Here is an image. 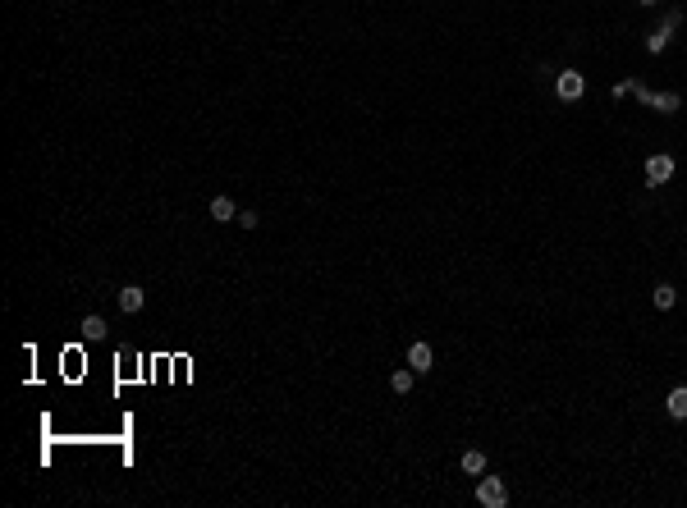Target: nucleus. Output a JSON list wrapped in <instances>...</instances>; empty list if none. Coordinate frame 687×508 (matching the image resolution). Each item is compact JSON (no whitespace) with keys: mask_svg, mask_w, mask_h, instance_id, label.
<instances>
[{"mask_svg":"<svg viewBox=\"0 0 687 508\" xmlns=\"http://www.w3.org/2000/svg\"><path fill=\"white\" fill-rule=\"evenodd\" d=\"M477 504H481V508H504V504H509L504 476H481V481H477Z\"/></svg>","mask_w":687,"mask_h":508,"instance_id":"nucleus-1","label":"nucleus"},{"mask_svg":"<svg viewBox=\"0 0 687 508\" xmlns=\"http://www.w3.org/2000/svg\"><path fill=\"white\" fill-rule=\"evenodd\" d=\"M555 92H559V101H582V92H587V78L577 74V69H564L555 78Z\"/></svg>","mask_w":687,"mask_h":508,"instance_id":"nucleus-2","label":"nucleus"},{"mask_svg":"<svg viewBox=\"0 0 687 508\" xmlns=\"http://www.w3.org/2000/svg\"><path fill=\"white\" fill-rule=\"evenodd\" d=\"M674 179V156H646V183H669Z\"/></svg>","mask_w":687,"mask_h":508,"instance_id":"nucleus-3","label":"nucleus"},{"mask_svg":"<svg viewBox=\"0 0 687 508\" xmlns=\"http://www.w3.org/2000/svg\"><path fill=\"white\" fill-rule=\"evenodd\" d=\"M431 362H435V353H431V344H427V339L408 344V366L417 371V376H427V371H431Z\"/></svg>","mask_w":687,"mask_h":508,"instance_id":"nucleus-4","label":"nucleus"},{"mask_svg":"<svg viewBox=\"0 0 687 508\" xmlns=\"http://www.w3.org/2000/svg\"><path fill=\"white\" fill-rule=\"evenodd\" d=\"M664 412H669L674 422H687V385L669 389V398H664Z\"/></svg>","mask_w":687,"mask_h":508,"instance_id":"nucleus-5","label":"nucleus"},{"mask_svg":"<svg viewBox=\"0 0 687 508\" xmlns=\"http://www.w3.org/2000/svg\"><path fill=\"white\" fill-rule=\"evenodd\" d=\"M683 105L679 92H651V101H646V110H660V115H674Z\"/></svg>","mask_w":687,"mask_h":508,"instance_id":"nucleus-6","label":"nucleus"},{"mask_svg":"<svg viewBox=\"0 0 687 508\" xmlns=\"http://www.w3.org/2000/svg\"><path fill=\"white\" fill-rule=\"evenodd\" d=\"M142 302H147V293H142L138 284H124L120 289V311H129V316H133V311H142Z\"/></svg>","mask_w":687,"mask_h":508,"instance_id":"nucleus-7","label":"nucleus"},{"mask_svg":"<svg viewBox=\"0 0 687 508\" xmlns=\"http://www.w3.org/2000/svg\"><path fill=\"white\" fill-rule=\"evenodd\" d=\"M463 472H468V476H481V472H486V454H481V449H468V454H463Z\"/></svg>","mask_w":687,"mask_h":508,"instance_id":"nucleus-8","label":"nucleus"},{"mask_svg":"<svg viewBox=\"0 0 687 508\" xmlns=\"http://www.w3.org/2000/svg\"><path fill=\"white\" fill-rule=\"evenodd\" d=\"M211 220H238V207L229 197H211Z\"/></svg>","mask_w":687,"mask_h":508,"instance_id":"nucleus-9","label":"nucleus"},{"mask_svg":"<svg viewBox=\"0 0 687 508\" xmlns=\"http://www.w3.org/2000/svg\"><path fill=\"white\" fill-rule=\"evenodd\" d=\"M651 302H655V307H660V311H669V307H674V302H679V289H674V284H655V293H651Z\"/></svg>","mask_w":687,"mask_h":508,"instance_id":"nucleus-10","label":"nucleus"},{"mask_svg":"<svg viewBox=\"0 0 687 508\" xmlns=\"http://www.w3.org/2000/svg\"><path fill=\"white\" fill-rule=\"evenodd\" d=\"M669 37H674V28H664V23H660L651 37H646V51H651V55H660L664 46H669Z\"/></svg>","mask_w":687,"mask_h":508,"instance_id":"nucleus-11","label":"nucleus"},{"mask_svg":"<svg viewBox=\"0 0 687 508\" xmlns=\"http://www.w3.org/2000/svg\"><path fill=\"white\" fill-rule=\"evenodd\" d=\"M412 376H417L412 366H399V371L390 376V389H394V394H408V389H412Z\"/></svg>","mask_w":687,"mask_h":508,"instance_id":"nucleus-12","label":"nucleus"},{"mask_svg":"<svg viewBox=\"0 0 687 508\" xmlns=\"http://www.w3.org/2000/svg\"><path fill=\"white\" fill-rule=\"evenodd\" d=\"M79 330H83L87 344H96V339L105 335V321H101V316H83V325H79Z\"/></svg>","mask_w":687,"mask_h":508,"instance_id":"nucleus-13","label":"nucleus"},{"mask_svg":"<svg viewBox=\"0 0 687 508\" xmlns=\"http://www.w3.org/2000/svg\"><path fill=\"white\" fill-rule=\"evenodd\" d=\"M637 5H660V0H637Z\"/></svg>","mask_w":687,"mask_h":508,"instance_id":"nucleus-14","label":"nucleus"}]
</instances>
